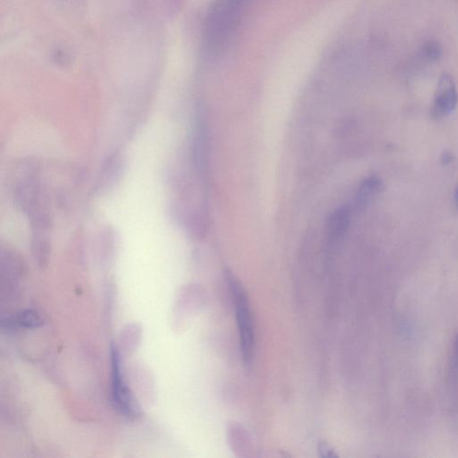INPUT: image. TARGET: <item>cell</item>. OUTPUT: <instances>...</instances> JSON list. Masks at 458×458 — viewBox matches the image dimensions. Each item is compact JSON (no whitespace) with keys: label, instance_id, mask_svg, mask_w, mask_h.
Instances as JSON below:
<instances>
[{"label":"cell","instance_id":"obj_7","mask_svg":"<svg viewBox=\"0 0 458 458\" xmlns=\"http://www.w3.org/2000/svg\"><path fill=\"white\" fill-rule=\"evenodd\" d=\"M6 324L33 329V327H39L43 325V320L41 315L35 311L26 310L25 312L19 313L18 315L13 318V319H8Z\"/></svg>","mask_w":458,"mask_h":458},{"label":"cell","instance_id":"obj_8","mask_svg":"<svg viewBox=\"0 0 458 458\" xmlns=\"http://www.w3.org/2000/svg\"><path fill=\"white\" fill-rule=\"evenodd\" d=\"M423 53L424 58L430 60V61H436L442 54V49H441L439 43L429 42L423 46Z\"/></svg>","mask_w":458,"mask_h":458},{"label":"cell","instance_id":"obj_3","mask_svg":"<svg viewBox=\"0 0 458 458\" xmlns=\"http://www.w3.org/2000/svg\"><path fill=\"white\" fill-rule=\"evenodd\" d=\"M458 105V92L452 76L444 73L438 83L431 115L434 119H442L456 110Z\"/></svg>","mask_w":458,"mask_h":458},{"label":"cell","instance_id":"obj_1","mask_svg":"<svg viewBox=\"0 0 458 458\" xmlns=\"http://www.w3.org/2000/svg\"><path fill=\"white\" fill-rule=\"evenodd\" d=\"M226 279L231 293L236 309L237 329L242 359L246 364L252 363L255 345V330L248 296L242 284L229 270L226 272Z\"/></svg>","mask_w":458,"mask_h":458},{"label":"cell","instance_id":"obj_5","mask_svg":"<svg viewBox=\"0 0 458 458\" xmlns=\"http://www.w3.org/2000/svg\"><path fill=\"white\" fill-rule=\"evenodd\" d=\"M383 190V183L377 176L368 177L361 183L357 192L356 205L362 209L373 202Z\"/></svg>","mask_w":458,"mask_h":458},{"label":"cell","instance_id":"obj_9","mask_svg":"<svg viewBox=\"0 0 458 458\" xmlns=\"http://www.w3.org/2000/svg\"><path fill=\"white\" fill-rule=\"evenodd\" d=\"M318 453H319L320 457H339V454L336 453V451L334 450L333 447L330 446V444H327L326 441H320V442L318 444Z\"/></svg>","mask_w":458,"mask_h":458},{"label":"cell","instance_id":"obj_10","mask_svg":"<svg viewBox=\"0 0 458 458\" xmlns=\"http://www.w3.org/2000/svg\"><path fill=\"white\" fill-rule=\"evenodd\" d=\"M457 202H458V188H457Z\"/></svg>","mask_w":458,"mask_h":458},{"label":"cell","instance_id":"obj_4","mask_svg":"<svg viewBox=\"0 0 458 458\" xmlns=\"http://www.w3.org/2000/svg\"><path fill=\"white\" fill-rule=\"evenodd\" d=\"M351 212L347 207H341L330 217L327 223V236L332 242L337 243L345 236L350 225Z\"/></svg>","mask_w":458,"mask_h":458},{"label":"cell","instance_id":"obj_6","mask_svg":"<svg viewBox=\"0 0 458 458\" xmlns=\"http://www.w3.org/2000/svg\"><path fill=\"white\" fill-rule=\"evenodd\" d=\"M49 240L48 233L32 232V248L37 263L44 266L49 258Z\"/></svg>","mask_w":458,"mask_h":458},{"label":"cell","instance_id":"obj_2","mask_svg":"<svg viewBox=\"0 0 458 458\" xmlns=\"http://www.w3.org/2000/svg\"><path fill=\"white\" fill-rule=\"evenodd\" d=\"M112 400L116 409L127 417H135L138 414L131 390L125 380L118 349L112 347Z\"/></svg>","mask_w":458,"mask_h":458}]
</instances>
